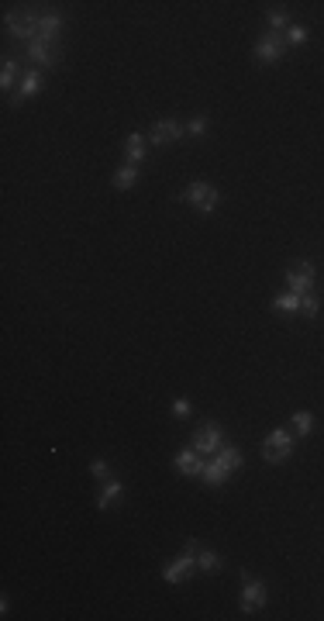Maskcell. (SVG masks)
<instances>
[{"label":"cell","mask_w":324,"mask_h":621,"mask_svg":"<svg viewBox=\"0 0 324 621\" xmlns=\"http://www.w3.org/2000/svg\"><path fill=\"white\" fill-rule=\"evenodd\" d=\"M290 28V17H287V10H269V31H287Z\"/></svg>","instance_id":"cell-25"},{"label":"cell","mask_w":324,"mask_h":621,"mask_svg":"<svg viewBox=\"0 0 324 621\" xmlns=\"http://www.w3.org/2000/svg\"><path fill=\"white\" fill-rule=\"evenodd\" d=\"M173 466L183 473V476H204V466H207V459L190 445V449H180L176 452V459H173Z\"/></svg>","instance_id":"cell-11"},{"label":"cell","mask_w":324,"mask_h":621,"mask_svg":"<svg viewBox=\"0 0 324 621\" xmlns=\"http://www.w3.org/2000/svg\"><path fill=\"white\" fill-rule=\"evenodd\" d=\"M28 62H35V69H52L59 62V48L45 38H35L28 41Z\"/></svg>","instance_id":"cell-10"},{"label":"cell","mask_w":324,"mask_h":621,"mask_svg":"<svg viewBox=\"0 0 324 621\" xmlns=\"http://www.w3.org/2000/svg\"><path fill=\"white\" fill-rule=\"evenodd\" d=\"M287 287L294 290V294H311L314 290V280H318V270H314V263H297V266H290L287 270Z\"/></svg>","instance_id":"cell-8"},{"label":"cell","mask_w":324,"mask_h":621,"mask_svg":"<svg viewBox=\"0 0 324 621\" xmlns=\"http://www.w3.org/2000/svg\"><path fill=\"white\" fill-rule=\"evenodd\" d=\"M294 452V435L287 428H273L266 438H263V459L266 463H287Z\"/></svg>","instance_id":"cell-2"},{"label":"cell","mask_w":324,"mask_h":621,"mask_svg":"<svg viewBox=\"0 0 324 621\" xmlns=\"http://www.w3.org/2000/svg\"><path fill=\"white\" fill-rule=\"evenodd\" d=\"M38 86H41V69H28L24 80L17 83V90H14V104L21 107L24 100H31V97L38 93Z\"/></svg>","instance_id":"cell-12"},{"label":"cell","mask_w":324,"mask_h":621,"mask_svg":"<svg viewBox=\"0 0 324 621\" xmlns=\"http://www.w3.org/2000/svg\"><path fill=\"white\" fill-rule=\"evenodd\" d=\"M135 183H138V166L124 163V166L114 173V187H117V190H131Z\"/></svg>","instance_id":"cell-18"},{"label":"cell","mask_w":324,"mask_h":621,"mask_svg":"<svg viewBox=\"0 0 324 621\" xmlns=\"http://www.w3.org/2000/svg\"><path fill=\"white\" fill-rule=\"evenodd\" d=\"M283 38H287V45H304V41H307V38H311V31H307V28H304V24H290V28H287V35H283Z\"/></svg>","instance_id":"cell-24"},{"label":"cell","mask_w":324,"mask_h":621,"mask_svg":"<svg viewBox=\"0 0 324 621\" xmlns=\"http://www.w3.org/2000/svg\"><path fill=\"white\" fill-rule=\"evenodd\" d=\"M214 459H218V463H221V466H225L228 473L242 470V463H245V459H242V449H235L231 442H225V445H221V449L214 452Z\"/></svg>","instance_id":"cell-15"},{"label":"cell","mask_w":324,"mask_h":621,"mask_svg":"<svg viewBox=\"0 0 324 621\" xmlns=\"http://www.w3.org/2000/svg\"><path fill=\"white\" fill-rule=\"evenodd\" d=\"M290 421H294L297 435H311V428H314V414H311V411H297Z\"/></svg>","instance_id":"cell-23"},{"label":"cell","mask_w":324,"mask_h":621,"mask_svg":"<svg viewBox=\"0 0 324 621\" xmlns=\"http://www.w3.org/2000/svg\"><path fill=\"white\" fill-rule=\"evenodd\" d=\"M273 310H280V314H301V294H280L276 301H273Z\"/></svg>","instance_id":"cell-19"},{"label":"cell","mask_w":324,"mask_h":621,"mask_svg":"<svg viewBox=\"0 0 324 621\" xmlns=\"http://www.w3.org/2000/svg\"><path fill=\"white\" fill-rule=\"evenodd\" d=\"M283 52H287V38L276 35V31H266V35L256 41V59H259L263 66H276V62L283 59Z\"/></svg>","instance_id":"cell-5"},{"label":"cell","mask_w":324,"mask_h":621,"mask_svg":"<svg viewBox=\"0 0 324 621\" xmlns=\"http://www.w3.org/2000/svg\"><path fill=\"white\" fill-rule=\"evenodd\" d=\"M14 80H17V59H3V69H0V86L3 90H14Z\"/></svg>","instance_id":"cell-21"},{"label":"cell","mask_w":324,"mask_h":621,"mask_svg":"<svg viewBox=\"0 0 324 621\" xmlns=\"http://www.w3.org/2000/svg\"><path fill=\"white\" fill-rule=\"evenodd\" d=\"M90 470H93V476H97L100 483H104V480H111V466H107L104 459H93V463H90Z\"/></svg>","instance_id":"cell-26"},{"label":"cell","mask_w":324,"mask_h":621,"mask_svg":"<svg viewBox=\"0 0 324 621\" xmlns=\"http://www.w3.org/2000/svg\"><path fill=\"white\" fill-rule=\"evenodd\" d=\"M183 201H187L190 207H197L200 214H214V211H218V204H221V194H218V187H214V183L197 180V183H190V187L183 190Z\"/></svg>","instance_id":"cell-1"},{"label":"cell","mask_w":324,"mask_h":621,"mask_svg":"<svg viewBox=\"0 0 324 621\" xmlns=\"http://www.w3.org/2000/svg\"><path fill=\"white\" fill-rule=\"evenodd\" d=\"M59 31H62V14H55V10L38 14V38H45V41H52V45H55Z\"/></svg>","instance_id":"cell-13"},{"label":"cell","mask_w":324,"mask_h":621,"mask_svg":"<svg viewBox=\"0 0 324 621\" xmlns=\"http://www.w3.org/2000/svg\"><path fill=\"white\" fill-rule=\"evenodd\" d=\"M225 442H228V438H225V432L211 421V425H200V428H197V435H193V442H190V445H193L200 456H214Z\"/></svg>","instance_id":"cell-9"},{"label":"cell","mask_w":324,"mask_h":621,"mask_svg":"<svg viewBox=\"0 0 324 621\" xmlns=\"http://www.w3.org/2000/svg\"><path fill=\"white\" fill-rule=\"evenodd\" d=\"M124 159H128L131 166H138V163L145 159V138H142L138 131H131V135L124 138Z\"/></svg>","instance_id":"cell-16"},{"label":"cell","mask_w":324,"mask_h":621,"mask_svg":"<svg viewBox=\"0 0 324 621\" xmlns=\"http://www.w3.org/2000/svg\"><path fill=\"white\" fill-rule=\"evenodd\" d=\"M225 480H228V470L211 456L207 459V466H204V483H211V487H225Z\"/></svg>","instance_id":"cell-17"},{"label":"cell","mask_w":324,"mask_h":621,"mask_svg":"<svg viewBox=\"0 0 324 621\" xmlns=\"http://www.w3.org/2000/svg\"><path fill=\"white\" fill-rule=\"evenodd\" d=\"M301 314L304 317H318L321 314V297L311 290V294H301Z\"/></svg>","instance_id":"cell-22"},{"label":"cell","mask_w":324,"mask_h":621,"mask_svg":"<svg viewBox=\"0 0 324 621\" xmlns=\"http://www.w3.org/2000/svg\"><path fill=\"white\" fill-rule=\"evenodd\" d=\"M266 601H269V591H266V584H263V580H256V577L242 580V597H238L242 615H256Z\"/></svg>","instance_id":"cell-7"},{"label":"cell","mask_w":324,"mask_h":621,"mask_svg":"<svg viewBox=\"0 0 324 621\" xmlns=\"http://www.w3.org/2000/svg\"><path fill=\"white\" fill-rule=\"evenodd\" d=\"M3 24L14 38H24V41H35L38 38V14L28 10V14H17V10H7L3 14Z\"/></svg>","instance_id":"cell-4"},{"label":"cell","mask_w":324,"mask_h":621,"mask_svg":"<svg viewBox=\"0 0 324 621\" xmlns=\"http://www.w3.org/2000/svg\"><path fill=\"white\" fill-rule=\"evenodd\" d=\"M197 570H204V573L221 570V556H218V553H211V549H197Z\"/></svg>","instance_id":"cell-20"},{"label":"cell","mask_w":324,"mask_h":621,"mask_svg":"<svg viewBox=\"0 0 324 621\" xmlns=\"http://www.w3.org/2000/svg\"><path fill=\"white\" fill-rule=\"evenodd\" d=\"M197 549H200L197 542H187V546H183V553H180V556H176V559L162 570V580H166V584H180L183 577H190V573L197 570Z\"/></svg>","instance_id":"cell-3"},{"label":"cell","mask_w":324,"mask_h":621,"mask_svg":"<svg viewBox=\"0 0 324 621\" xmlns=\"http://www.w3.org/2000/svg\"><path fill=\"white\" fill-rule=\"evenodd\" d=\"M190 411H193L190 400H173V414H176V418H183V414H190Z\"/></svg>","instance_id":"cell-28"},{"label":"cell","mask_w":324,"mask_h":621,"mask_svg":"<svg viewBox=\"0 0 324 621\" xmlns=\"http://www.w3.org/2000/svg\"><path fill=\"white\" fill-rule=\"evenodd\" d=\"M187 131H190V135H204V131H207V118H204V114H197V118L187 124Z\"/></svg>","instance_id":"cell-27"},{"label":"cell","mask_w":324,"mask_h":621,"mask_svg":"<svg viewBox=\"0 0 324 621\" xmlns=\"http://www.w3.org/2000/svg\"><path fill=\"white\" fill-rule=\"evenodd\" d=\"M121 494H124V483H121V480H114V476H111V480H104V483H100V494H97V508H100V511H107V508H111Z\"/></svg>","instance_id":"cell-14"},{"label":"cell","mask_w":324,"mask_h":621,"mask_svg":"<svg viewBox=\"0 0 324 621\" xmlns=\"http://www.w3.org/2000/svg\"><path fill=\"white\" fill-rule=\"evenodd\" d=\"M187 135V124L180 118H159L149 131V145H169V142H180Z\"/></svg>","instance_id":"cell-6"}]
</instances>
